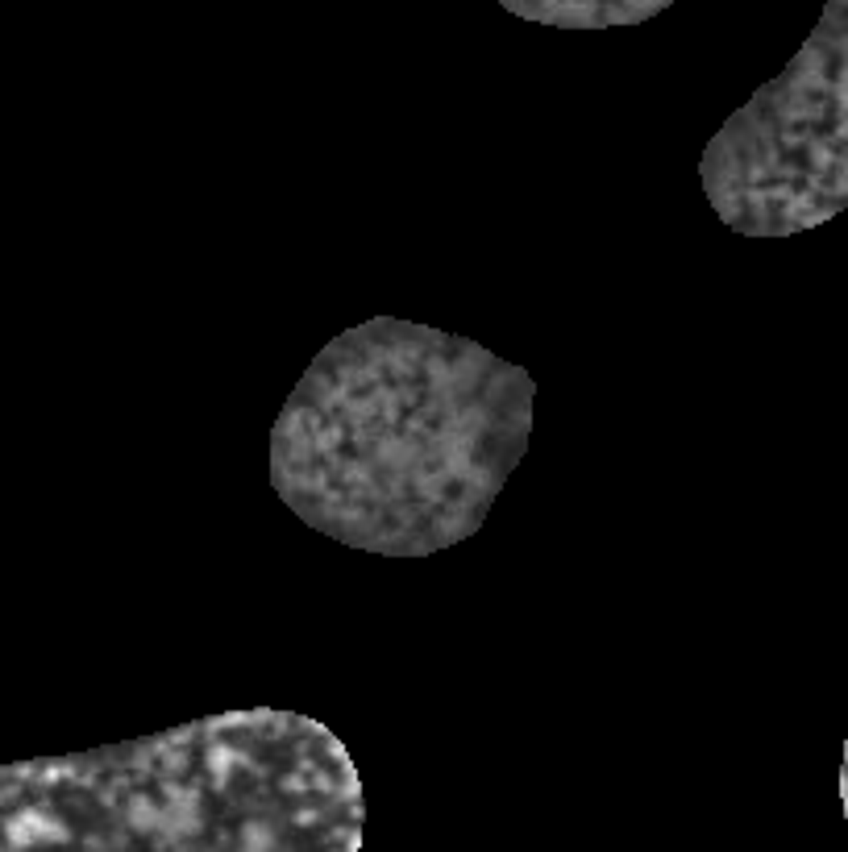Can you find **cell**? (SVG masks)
Returning a JSON list of instances; mask_svg holds the SVG:
<instances>
[{
    "mask_svg": "<svg viewBox=\"0 0 848 852\" xmlns=\"http://www.w3.org/2000/svg\"><path fill=\"white\" fill-rule=\"evenodd\" d=\"M4 836L13 848H34V844H63L67 840V823H58L54 815L38 811V806H25L17 811L9 823H4Z\"/></svg>",
    "mask_w": 848,
    "mask_h": 852,
    "instance_id": "obj_1",
    "label": "cell"
}]
</instances>
